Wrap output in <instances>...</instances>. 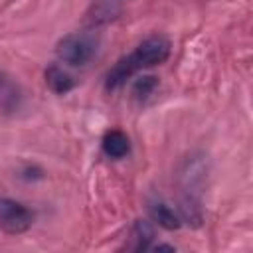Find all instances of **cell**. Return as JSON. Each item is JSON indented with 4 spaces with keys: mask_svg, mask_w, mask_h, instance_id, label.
<instances>
[{
    "mask_svg": "<svg viewBox=\"0 0 253 253\" xmlns=\"http://www.w3.org/2000/svg\"><path fill=\"white\" fill-rule=\"evenodd\" d=\"M128 150H130V140L123 130L113 128L103 136V152L109 158H115V160L125 158L128 154Z\"/></svg>",
    "mask_w": 253,
    "mask_h": 253,
    "instance_id": "cell-5",
    "label": "cell"
},
{
    "mask_svg": "<svg viewBox=\"0 0 253 253\" xmlns=\"http://www.w3.org/2000/svg\"><path fill=\"white\" fill-rule=\"evenodd\" d=\"M148 211H150V217L158 223V225H162L164 229H178L180 225H182V219L174 213V210L168 206V204H164V202H152L150 204V208H148Z\"/></svg>",
    "mask_w": 253,
    "mask_h": 253,
    "instance_id": "cell-7",
    "label": "cell"
},
{
    "mask_svg": "<svg viewBox=\"0 0 253 253\" xmlns=\"http://www.w3.org/2000/svg\"><path fill=\"white\" fill-rule=\"evenodd\" d=\"M97 51V38L91 32H73L55 45V55L67 65H85Z\"/></svg>",
    "mask_w": 253,
    "mask_h": 253,
    "instance_id": "cell-2",
    "label": "cell"
},
{
    "mask_svg": "<svg viewBox=\"0 0 253 253\" xmlns=\"http://www.w3.org/2000/svg\"><path fill=\"white\" fill-rule=\"evenodd\" d=\"M156 87H158V79H156L154 75H142V77H138V79L132 83L130 95H132V99H136V101H146V99L154 93Z\"/></svg>",
    "mask_w": 253,
    "mask_h": 253,
    "instance_id": "cell-9",
    "label": "cell"
},
{
    "mask_svg": "<svg viewBox=\"0 0 253 253\" xmlns=\"http://www.w3.org/2000/svg\"><path fill=\"white\" fill-rule=\"evenodd\" d=\"M20 103H22L20 87L4 71H0V111L12 113L20 107Z\"/></svg>",
    "mask_w": 253,
    "mask_h": 253,
    "instance_id": "cell-6",
    "label": "cell"
},
{
    "mask_svg": "<svg viewBox=\"0 0 253 253\" xmlns=\"http://www.w3.org/2000/svg\"><path fill=\"white\" fill-rule=\"evenodd\" d=\"M43 77H45V85H47L53 93H57V95H65V93H69V91L75 87V79H73L63 67H59L57 63H51V65L45 69Z\"/></svg>",
    "mask_w": 253,
    "mask_h": 253,
    "instance_id": "cell-4",
    "label": "cell"
},
{
    "mask_svg": "<svg viewBox=\"0 0 253 253\" xmlns=\"http://www.w3.org/2000/svg\"><path fill=\"white\" fill-rule=\"evenodd\" d=\"M154 237V231L150 227L148 221L144 219H138L134 225H132V231H130V241L128 245H125L126 249H132V251H144V249H150V241Z\"/></svg>",
    "mask_w": 253,
    "mask_h": 253,
    "instance_id": "cell-8",
    "label": "cell"
},
{
    "mask_svg": "<svg viewBox=\"0 0 253 253\" xmlns=\"http://www.w3.org/2000/svg\"><path fill=\"white\" fill-rule=\"evenodd\" d=\"M34 223V211L18 200L0 198V229L8 235L26 233Z\"/></svg>",
    "mask_w": 253,
    "mask_h": 253,
    "instance_id": "cell-3",
    "label": "cell"
},
{
    "mask_svg": "<svg viewBox=\"0 0 253 253\" xmlns=\"http://www.w3.org/2000/svg\"><path fill=\"white\" fill-rule=\"evenodd\" d=\"M170 47H172L170 40L162 34H154V36H148L146 40H142L134 47V51L121 57L109 69L107 79H105L107 91H113V89L121 87L132 73H136L140 69H148V67L164 63L170 55Z\"/></svg>",
    "mask_w": 253,
    "mask_h": 253,
    "instance_id": "cell-1",
    "label": "cell"
}]
</instances>
